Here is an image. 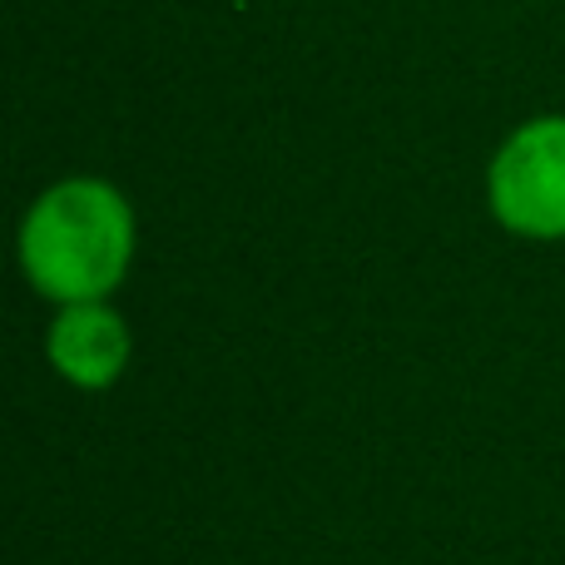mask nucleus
Segmentation results:
<instances>
[{"mask_svg":"<svg viewBox=\"0 0 565 565\" xmlns=\"http://www.w3.org/2000/svg\"><path fill=\"white\" fill-rule=\"evenodd\" d=\"M50 367L79 392H105L129 367V322L99 302H65L45 332Z\"/></svg>","mask_w":565,"mask_h":565,"instance_id":"3","label":"nucleus"},{"mask_svg":"<svg viewBox=\"0 0 565 565\" xmlns=\"http://www.w3.org/2000/svg\"><path fill=\"white\" fill-rule=\"evenodd\" d=\"M487 199L511 234L565 238V119H531L497 149Z\"/></svg>","mask_w":565,"mask_h":565,"instance_id":"2","label":"nucleus"},{"mask_svg":"<svg viewBox=\"0 0 565 565\" xmlns=\"http://www.w3.org/2000/svg\"><path fill=\"white\" fill-rule=\"evenodd\" d=\"M135 258L129 199L105 179H60L20 224V268L50 302H99L125 282Z\"/></svg>","mask_w":565,"mask_h":565,"instance_id":"1","label":"nucleus"}]
</instances>
